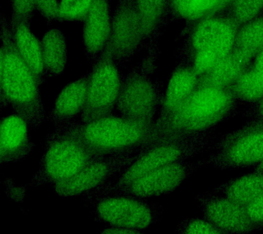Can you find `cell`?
I'll return each instance as SVG.
<instances>
[{
  "instance_id": "cell-14",
  "label": "cell",
  "mask_w": 263,
  "mask_h": 234,
  "mask_svg": "<svg viewBox=\"0 0 263 234\" xmlns=\"http://www.w3.org/2000/svg\"><path fill=\"white\" fill-rule=\"evenodd\" d=\"M205 219L223 233H245L254 231L246 207L217 193L197 197Z\"/></svg>"
},
{
  "instance_id": "cell-4",
  "label": "cell",
  "mask_w": 263,
  "mask_h": 234,
  "mask_svg": "<svg viewBox=\"0 0 263 234\" xmlns=\"http://www.w3.org/2000/svg\"><path fill=\"white\" fill-rule=\"evenodd\" d=\"M153 126L154 124L111 114L94 122L73 121L61 127L97 153L108 155L147 147L151 141Z\"/></svg>"
},
{
  "instance_id": "cell-26",
  "label": "cell",
  "mask_w": 263,
  "mask_h": 234,
  "mask_svg": "<svg viewBox=\"0 0 263 234\" xmlns=\"http://www.w3.org/2000/svg\"><path fill=\"white\" fill-rule=\"evenodd\" d=\"M135 3L147 35L155 28L163 14L166 0H135Z\"/></svg>"
},
{
  "instance_id": "cell-3",
  "label": "cell",
  "mask_w": 263,
  "mask_h": 234,
  "mask_svg": "<svg viewBox=\"0 0 263 234\" xmlns=\"http://www.w3.org/2000/svg\"><path fill=\"white\" fill-rule=\"evenodd\" d=\"M214 139L213 130H211L186 138L160 141L144 147L116 179L109 181L84 195L92 201L111 194L154 170L195 157L211 147Z\"/></svg>"
},
{
  "instance_id": "cell-10",
  "label": "cell",
  "mask_w": 263,
  "mask_h": 234,
  "mask_svg": "<svg viewBox=\"0 0 263 234\" xmlns=\"http://www.w3.org/2000/svg\"><path fill=\"white\" fill-rule=\"evenodd\" d=\"M128 150L121 153L104 155L92 162L69 179L53 185L55 194L61 197H73L85 194L106 184L113 176L119 174L137 157L143 149Z\"/></svg>"
},
{
  "instance_id": "cell-15",
  "label": "cell",
  "mask_w": 263,
  "mask_h": 234,
  "mask_svg": "<svg viewBox=\"0 0 263 234\" xmlns=\"http://www.w3.org/2000/svg\"><path fill=\"white\" fill-rule=\"evenodd\" d=\"M112 20L109 0H93L83 27L84 52L90 61L95 62L108 44Z\"/></svg>"
},
{
  "instance_id": "cell-11",
  "label": "cell",
  "mask_w": 263,
  "mask_h": 234,
  "mask_svg": "<svg viewBox=\"0 0 263 234\" xmlns=\"http://www.w3.org/2000/svg\"><path fill=\"white\" fill-rule=\"evenodd\" d=\"M205 164H208L207 159L170 164L142 176L111 194H125L145 199L167 194L179 188Z\"/></svg>"
},
{
  "instance_id": "cell-27",
  "label": "cell",
  "mask_w": 263,
  "mask_h": 234,
  "mask_svg": "<svg viewBox=\"0 0 263 234\" xmlns=\"http://www.w3.org/2000/svg\"><path fill=\"white\" fill-rule=\"evenodd\" d=\"M93 0H61L57 20L81 22L85 20Z\"/></svg>"
},
{
  "instance_id": "cell-8",
  "label": "cell",
  "mask_w": 263,
  "mask_h": 234,
  "mask_svg": "<svg viewBox=\"0 0 263 234\" xmlns=\"http://www.w3.org/2000/svg\"><path fill=\"white\" fill-rule=\"evenodd\" d=\"M263 159V121L250 120L217 143L208 158L219 169H239L255 166Z\"/></svg>"
},
{
  "instance_id": "cell-19",
  "label": "cell",
  "mask_w": 263,
  "mask_h": 234,
  "mask_svg": "<svg viewBox=\"0 0 263 234\" xmlns=\"http://www.w3.org/2000/svg\"><path fill=\"white\" fill-rule=\"evenodd\" d=\"M250 63V59L233 50L202 76L200 85L230 88L249 68Z\"/></svg>"
},
{
  "instance_id": "cell-35",
  "label": "cell",
  "mask_w": 263,
  "mask_h": 234,
  "mask_svg": "<svg viewBox=\"0 0 263 234\" xmlns=\"http://www.w3.org/2000/svg\"><path fill=\"white\" fill-rule=\"evenodd\" d=\"M252 67L263 80V49L253 59Z\"/></svg>"
},
{
  "instance_id": "cell-36",
  "label": "cell",
  "mask_w": 263,
  "mask_h": 234,
  "mask_svg": "<svg viewBox=\"0 0 263 234\" xmlns=\"http://www.w3.org/2000/svg\"><path fill=\"white\" fill-rule=\"evenodd\" d=\"M254 171L260 172V173L263 174V159L260 163L255 166Z\"/></svg>"
},
{
  "instance_id": "cell-12",
  "label": "cell",
  "mask_w": 263,
  "mask_h": 234,
  "mask_svg": "<svg viewBox=\"0 0 263 234\" xmlns=\"http://www.w3.org/2000/svg\"><path fill=\"white\" fill-rule=\"evenodd\" d=\"M160 107L159 94L151 80L141 75L122 79L115 105L121 116L137 122L154 124Z\"/></svg>"
},
{
  "instance_id": "cell-1",
  "label": "cell",
  "mask_w": 263,
  "mask_h": 234,
  "mask_svg": "<svg viewBox=\"0 0 263 234\" xmlns=\"http://www.w3.org/2000/svg\"><path fill=\"white\" fill-rule=\"evenodd\" d=\"M238 102L230 88L200 85L174 110L158 116L147 147L213 130L234 114Z\"/></svg>"
},
{
  "instance_id": "cell-28",
  "label": "cell",
  "mask_w": 263,
  "mask_h": 234,
  "mask_svg": "<svg viewBox=\"0 0 263 234\" xmlns=\"http://www.w3.org/2000/svg\"><path fill=\"white\" fill-rule=\"evenodd\" d=\"M232 19L239 25L263 15V0H233Z\"/></svg>"
},
{
  "instance_id": "cell-30",
  "label": "cell",
  "mask_w": 263,
  "mask_h": 234,
  "mask_svg": "<svg viewBox=\"0 0 263 234\" xmlns=\"http://www.w3.org/2000/svg\"><path fill=\"white\" fill-rule=\"evenodd\" d=\"M11 20L24 22L30 25L36 7L34 0H10Z\"/></svg>"
},
{
  "instance_id": "cell-33",
  "label": "cell",
  "mask_w": 263,
  "mask_h": 234,
  "mask_svg": "<svg viewBox=\"0 0 263 234\" xmlns=\"http://www.w3.org/2000/svg\"><path fill=\"white\" fill-rule=\"evenodd\" d=\"M247 116L250 120L263 121V98L258 102L251 105L247 112Z\"/></svg>"
},
{
  "instance_id": "cell-34",
  "label": "cell",
  "mask_w": 263,
  "mask_h": 234,
  "mask_svg": "<svg viewBox=\"0 0 263 234\" xmlns=\"http://www.w3.org/2000/svg\"><path fill=\"white\" fill-rule=\"evenodd\" d=\"M141 233V231L137 230L126 229L122 227H110L101 231L103 234H136Z\"/></svg>"
},
{
  "instance_id": "cell-29",
  "label": "cell",
  "mask_w": 263,
  "mask_h": 234,
  "mask_svg": "<svg viewBox=\"0 0 263 234\" xmlns=\"http://www.w3.org/2000/svg\"><path fill=\"white\" fill-rule=\"evenodd\" d=\"M178 230V233L184 234L223 233L205 217L187 219L180 223Z\"/></svg>"
},
{
  "instance_id": "cell-22",
  "label": "cell",
  "mask_w": 263,
  "mask_h": 234,
  "mask_svg": "<svg viewBox=\"0 0 263 234\" xmlns=\"http://www.w3.org/2000/svg\"><path fill=\"white\" fill-rule=\"evenodd\" d=\"M193 68H181L168 80L159 114L163 115L174 110L200 85V79Z\"/></svg>"
},
{
  "instance_id": "cell-23",
  "label": "cell",
  "mask_w": 263,
  "mask_h": 234,
  "mask_svg": "<svg viewBox=\"0 0 263 234\" xmlns=\"http://www.w3.org/2000/svg\"><path fill=\"white\" fill-rule=\"evenodd\" d=\"M263 49V15L238 28L233 50L252 61Z\"/></svg>"
},
{
  "instance_id": "cell-9",
  "label": "cell",
  "mask_w": 263,
  "mask_h": 234,
  "mask_svg": "<svg viewBox=\"0 0 263 234\" xmlns=\"http://www.w3.org/2000/svg\"><path fill=\"white\" fill-rule=\"evenodd\" d=\"M94 219L110 227L143 231L155 223L158 209L147 199L129 195L108 194L93 199Z\"/></svg>"
},
{
  "instance_id": "cell-24",
  "label": "cell",
  "mask_w": 263,
  "mask_h": 234,
  "mask_svg": "<svg viewBox=\"0 0 263 234\" xmlns=\"http://www.w3.org/2000/svg\"><path fill=\"white\" fill-rule=\"evenodd\" d=\"M230 88L238 102L253 104L263 98V80L252 67H249Z\"/></svg>"
},
{
  "instance_id": "cell-31",
  "label": "cell",
  "mask_w": 263,
  "mask_h": 234,
  "mask_svg": "<svg viewBox=\"0 0 263 234\" xmlns=\"http://www.w3.org/2000/svg\"><path fill=\"white\" fill-rule=\"evenodd\" d=\"M35 7L47 22L57 20L59 0H34Z\"/></svg>"
},
{
  "instance_id": "cell-18",
  "label": "cell",
  "mask_w": 263,
  "mask_h": 234,
  "mask_svg": "<svg viewBox=\"0 0 263 234\" xmlns=\"http://www.w3.org/2000/svg\"><path fill=\"white\" fill-rule=\"evenodd\" d=\"M10 25L18 53L34 74L39 85H42L46 77L43 66L41 41L31 31L30 25L26 22L11 20Z\"/></svg>"
},
{
  "instance_id": "cell-13",
  "label": "cell",
  "mask_w": 263,
  "mask_h": 234,
  "mask_svg": "<svg viewBox=\"0 0 263 234\" xmlns=\"http://www.w3.org/2000/svg\"><path fill=\"white\" fill-rule=\"evenodd\" d=\"M146 36L135 0H119L112 14L110 39L105 48L118 63L133 55Z\"/></svg>"
},
{
  "instance_id": "cell-5",
  "label": "cell",
  "mask_w": 263,
  "mask_h": 234,
  "mask_svg": "<svg viewBox=\"0 0 263 234\" xmlns=\"http://www.w3.org/2000/svg\"><path fill=\"white\" fill-rule=\"evenodd\" d=\"M63 127L46 137L38 170L29 186L55 185L69 179L103 157Z\"/></svg>"
},
{
  "instance_id": "cell-25",
  "label": "cell",
  "mask_w": 263,
  "mask_h": 234,
  "mask_svg": "<svg viewBox=\"0 0 263 234\" xmlns=\"http://www.w3.org/2000/svg\"><path fill=\"white\" fill-rule=\"evenodd\" d=\"M172 3L180 17L195 20L205 17L217 9L221 0H172Z\"/></svg>"
},
{
  "instance_id": "cell-20",
  "label": "cell",
  "mask_w": 263,
  "mask_h": 234,
  "mask_svg": "<svg viewBox=\"0 0 263 234\" xmlns=\"http://www.w3.org/2000/svg\"><path fill=\"white\" fill-rule=\"evenodd\" d=\"M41 46L45 77L61 75L67 64V42L65 34L58 28H50L43 34Z\"/></svg>"
},
{
  "instance_id": "cell-21",
  "label": "cell",
  "mask_w": 263,
  "mask_h": 234,
  "mask_svg": "<svg viewBox=\"0 0 263 234\" xmlns=\"http://www.w3.org/2000/svg\"><path fill=\"white\" fill-rule=\"evenodd\" d=\"M213 192L247 207L263 194V174L254 171L218 186Z\"/></svg>"
},
{
  "instance_id": "cell-17",
  "label": "cell",
  "mask_w": 263,
  "mask_h": 234,
  "mask_svg": "<svg viewBox=\"0 0 263 234\" xmlns=\"http://www.w3.org/2000/svg\"><path fill=\"white\" fill-rule=\"evenodd\" d=\"M90 74L82 76L62 89L58 95L47 120L55 128L73 122L79 114H82L85 105Z\"/></svg>"
},
{
  "instance_id": "cell-6",
  "label": "cell",
  "mask_w": 263,
  "mask_h": 234,
  "mask_svg": "<svg viewBox=\"0 0 263 234\" xmlns=\"http://www.w3.org/2000/svg\"><path fill=\"white\" fill-rule=\"evenodd\" d=\"M239 26L233 19L221 17L205 18L199 22L192 37L195 51L193 68L199 77L232 52Z\"/></svg>"
},
{
  "instance_id": "cell-32",
  "label": "cell",
  "mask_w": 263,
  "mask_h": 234,
  "mask_svg": "<svg viewBox=\"0 0 263 234\" xmlns=\"http://www.w3.org/2000/svg\"><path fill=\"white\" fill-rule=\"evenodd\" d=\"M255 229H263V194L246 207Z\"/></svg>"
},
{
  "instance_id": "cell-2",
  "label": "cell",
  "mask_w": 263,
  "mask_h": 234,
  "mask_svg": "<svg viewBox=\"0 0 263 234\" xmlns=\"http://www.w3.org/2000/svg\"><path fill=\"white\" fill-rule=\"evenodd\" d=\"M1 107L9 105L12 113L37 129L44 121L45 112L40 85L14 44L10 22L1 17Z\"/></svg>"
},
{
  "instance_id": "cell-7",
  "label": "cell",
  "mask_w": 263,
  "mask_h": 234,
  "mask_svg": "<svg viewBox=\"0 0 263 234\" xmlns=\"http://www.w3.org/2000/svg\"><path fill=\"white\" fill-rule=\"evenodd\" d=\"M82 123H89L112 114L122 83L117 62L106 48L94 62L90 71Z\"/></svg>"
},
{
  "instance_id": "cell-37",
  "label": "cell",
  "mask_w": 263,
  "mask_h": 234,
  "mask_svg": "<svg viewBox=\"0 0 263 234\" xmlns=\"http://www.w3.org/2000/svg\"><path fill=\"white\" fill-rule=\"evenodd\" d=\"M232 1L233 0H221L220 6L228 5V4L231 3Z\"/></svg>"
},
{
  "instance_id": "cell-16",
  "label": "cell",
  "mask_w": 263,
  "mask_h": 234,
  "mask_svg": "<svg viewBox=\"0 0 263 234\" xmlns=\"http://www.w3.org/2000/svg\"><path fill=\"white\" fill-rule=\"evenodd\" d=\"M30 127L18 115L12 114L1 120L0 163L17 162L28 157L34 145L30 135Z\"/></svg>"
}]
</instances>
